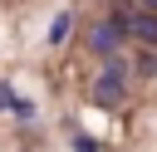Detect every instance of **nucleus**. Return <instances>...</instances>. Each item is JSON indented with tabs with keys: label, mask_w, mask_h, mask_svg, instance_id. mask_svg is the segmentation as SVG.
Listing matches in <instances>:
<instances>
[{
	"label": "nucleus",
	"mask_w": 157,
	"mask_h": 152,
	"mask_svg": "<svg viewBox=\"0 0 157 152\" xmlns=\"http://www.w3.org/2000/svg\"><path fill=\"white\" fill-rule=\"evenodd\" d=\"M128 34H132L137 44H157V15H152V10H142V15L132 10V15H128Z\"/></svg>",
	"instance_id": "obj_2"
},
{
	"label": "nucleus",
	"mask_w": 157,
	"mask_h": 152,
	"mask_svg": "<svg viewBox=\"0 0 157 152\" xmlns=\"http://www.w3.org/2000/svg\"><path fill=\"white\" fill-rule=\"evenodd\" d=\"M123 83H128V69L123 64H108V74L98 78V103H118L123 98Z\"/></svg>",
	"instance_id": "obj_1"
},
{
	"label": "nucleus",
	"mask_w": 157,
	"mask_h": 152,
	"mask_svg": "<svg viewBox=\"0 0 157 152\" xmlns=\"http://www.w3.org/2000/svg\"><path fill=\"white\" fill-rule=\"evenodd\" d=\"M142 10H152V15H157V0H142Z\"/></svg>",
	"instance_id": "obj_3"
}]
</instances>
